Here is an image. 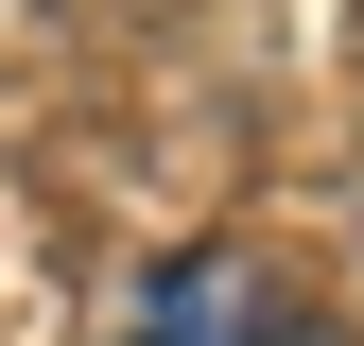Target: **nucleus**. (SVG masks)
<instances>
[{
    "mask_svg": "<svg viewBox=\"0 0 364 346\" xmlns=\"http://www.w3.org/2000/svg\"><path fill=\"white\" fill-rule=\"evenodd\" d=\"M122 346H295V294L260 277L243 242H191V260H156V277L122 294Z\"/></svg>",
    "mask_w": 364,
    "mask_h": 346,
    "instance_id": "f257e3e1",
    "label": "nucleus"
}]
</instances>
